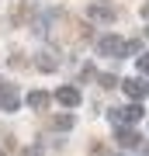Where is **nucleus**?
<instances>
[{
    "instance_id": "nucleus-1",
    "label": "nucleus",
    "mask_w": 149,
    "mask_h": 156,
    "mask_svg": "<svg viewBox=\"0 0 149 156\" xmlns=\"http://www.w3.org/2000/svg\"><path fill=\"white\" fill-rule=\"evenodd\" d=\"M97 52H104V56H125L128 45L118 38V35H104V38L97 42Z\"/></svg>"
},
{
    "instance_id": "nucleus-2",
    "label": "nucleus",
    "mask_w": 149,
    "mask_h": 156,
    "mask_svg": "<svg viewBox=\"0 0 149 156\" xmlns=\"http://www.w3.org/2000/svg\"><path fill=\"white\" fill-rule=\"evenodd\" d=\"M17 104H21V94H17V87L0 83V108H4V111H17Z\"/></svg>"
},
{
    "instance_id": "nucleus-3",
    "label": "nucleus",
    "mask_w": 149,
    "mask_h": 156,
    "mask_svg": "<svg viewBox=\"0 0 149 156\" xmlns=\"http://www.w3.org/2000/svg\"><path fill=\"white\" fill-rule=\"evenodd\" d=\"M111 118H115V122H139V118H142V108H139V104L115 108V111H111Z\"/></svg>"
},
{
    "instance_id": "nucleus-4",
    "label": "nucleus",
    "mask_w": 149,
    "mask_h": 156,
    "mask_svg": "<svg viewBox=\"0 0 149 156\" xmlns=\"http://www.w3.org/2000/svg\"><path fill=\"white\" fill-rule=\"evenodd\" d=\"M90 17H101V21H115L118 11L108 4V0H97V4H90Z\"/></svg>"
},
{
    "instance_id": "nucleus-5",
    "label": "nucleus",
    "mask_w": 149,
    "mask_h": 156,
    "mask_svg": "<svg viewBox=\"0 0 149 156\" xmlns=\"http://www.w3.org/2000/svg\"><path fill=\"white\" fill-rule=\"evenodd\" d=\"M55 101L66 104V108H76L80 104V90L76 87H59V90H55Z\"/></svg>"
},
{
    "instance_id": "nucleus-6",
    "label": "nucleus",
    "mask_w": 149,
    "mask_h": 156,
    "mask_svg": "<svg viewBox=\"0 0 149 156\" xmlns=\"http://www.w3.org/2000/svg\"><path fill=\"white\" fill-rule=\"evenodd\" d=\"M122 90H125L128 97H135V101H142V97L149 94V87L142 83V80H125V83H122Z\"/></svg>"
},
{
    "instance_id": "nucleus-7",
    "label": "nucleus",
    "mask_w": 149,
    "mask_h": 156,
    "mask_svg": "<svg viewBox=\"0 0 149 156\" xmlns=\"http://www.w3.org/2000/svg\"><path fill=\"white\" fill-rule=\"evenodd\" d=\"M35 66H38L42 73H52L59 62H55V56H52V52H38V56H35Z\"/></svg>"
},
{
    "instance_id": "nucleus-8",
    "label": "nucleus",
    "mask_w": 149,
    "mask_h": 156,
    "mask_svg": "<svg viewBox=\"0 0 149 156\" xmlns=\"http://www.w3.org/2000/svg\"><path fill=\"white\" fill-rule=\"evenodd\" d=\"M28 104H31L35 111H45V108H49V94H45V90H31V94H28Z\"/></svg>"
},
{
    "instance_id": "nucleus-9",
    "label": "nucleus",
    "mask_w": 149,
    "mask_h": 156,
    "mask_svg": "<svg viewBox=\"0 0 149 156\" xmlns=\"http://www.w3.org/2000/svg\"><path fill=\"white\" fill-rule=\"evenodd\" d=\"M118 142H122V146H125V149H135V146H139V142H142V139H139V135H135V132H128V128H118Z\"/></svg>"
},
{
    "instance_id": "nucleus-10",
    "label": "nucleus",
    "mask_w": 149,
    "mask_h": 156,
    "mask_svg": "<svg viewBox=\"0 0 149 156\" xmlns=\"http://www.w3.org/2000/svg\"><path fill=\"white\" fill-rule=\"evenodd\" d=\"M52 128H73V115H59V118H52Z\"/></svg>"
},
{
    "instance_id": "nucleus-11",
    "label": "nucleus",
    "mask_w": 149,
    "mask_h": 156,
    "mask_svg": "<svg viewBox=\"0 0 149 156\" xmlns=\"http://www.w3.org/2000/svg\"><path fill=\"white\" fill-rule=\"evenodd\" d=\"M97 80H101V87H108V90L118 87V76H111V73H104V76H97Z\"/></svg>"
},
{
    "instance_id": "nucleus-12",
    "label": "nucleus",
    "mask_w": 149,
    "mask_h": 156,
    "mask_svg": "<svg viewBox=\"0 0 149 156\" xmlns=\"http://www.w3.org/2000/svg\"><path fill=\"white\" fill-rule=\"evenodd\" d=\"M90 156H111V153L104 149V146H97V142H94V146H90Z\"/></svg>"
},
{
    "instance_id": "nucleus-13",
    "label": "nucleus",
    "mask_w": 149,
    "mask_h": 156,
    "mask_svg": "<svg viewBox=\"0 0 149 156\" xmlns=\"http://www.w3.org/2000/svg\"><path fill=\"white\" fill-rule=\"evenodd\" d=\"M139 69H142V73H146V76H149V52H146V56H142V59H139Z\"/></svg>"
},
{
    "instance_id": "nucleus-14",
    "label": "nucleus",
    "mask_w": 149,
    "mask_h": 156,
    "mask_svg": "<svg viewBox=\"0 0 149 156\" xmlns=\"http://www.w3.org/2000/svg\"><path fill=\"white\" fill-rule=\"evenodd\" d=\"M21 156H42V149H38V146H31V149H24Z\"/></svg>"
},
{
    "instance_id": "nucleus-15",
    "label": "nucleus",
    "mask_w": 149,
    "mask_h": 156,
    "mask_svg": "<svg viewBox=\"0 0 149 156\" xmlns=\"http://www.w3.org/2000/svg\"><path fill=\"white\" fill-rule=\"evenodd\" d=\"M142 17H149V0H146V7H142Z\"/></svg>"
}]
</instances>
